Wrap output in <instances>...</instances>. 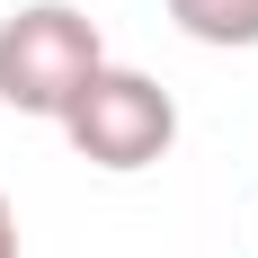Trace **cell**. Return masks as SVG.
I'll return each instance as SVG.
<instances>
[{"mask_svg": "<svg viewBox=\"0 0 258 258\" xmlns=\"http://www.w3.org/2000/svg\"><path fill=\"white\" fill-rule=\"evenodd\" d=\"M107 62L98 18L80 0H27L0 18V107L9 116H45L62 125V107L89 89V72Z\"/></svg>", "mask_w": 258, "mask_h": 258, "instance_id": "6da1fadb", "label": "cell"}, {"mask_svg": "<svg viewBox=\"0 0 258 258\" xmlns=\"http://www.w3.org/2000/svg\"><path fill=\"white\" fill-rule=\"evenodd\" d=\"M62 134H72V152L89 160V169L134 178V169L169 160V143H178V98H169L152 72L98 62V72H89V89L62 107Z\"/></svg>", "mask_w": 258, "mask_h": 258, "instance_id": "7a4b0ae2", "label": "cell"}, {"mask_svg": "<svg viewBox=\"0 0 258 258\" xmlns=\"http://www.w3.org/2000/svg\"><path fill=\"white\" fill-rule=\"evenodd\" d=\"M169 18H178V36H196L214 53H249L258 45V0H169Z\"/></svg>", "mask_w": 258, "mask_h": 258, "instance_id": "3957f363", "label": "cell"}, {"mask_svg": "<svg viewBox=\"0 0 258 258\" xmlns=\"http://www.w3.org/2000/svg\"><path fill=\"white\" fill-rule=\"evenodd\" d=\"M0 258H18V205L0 196Z\"/></svg>", "mask_w": 258, "mask_h": 258, "instance_id": "277c9868", "label": "cell"}]
</instances>
